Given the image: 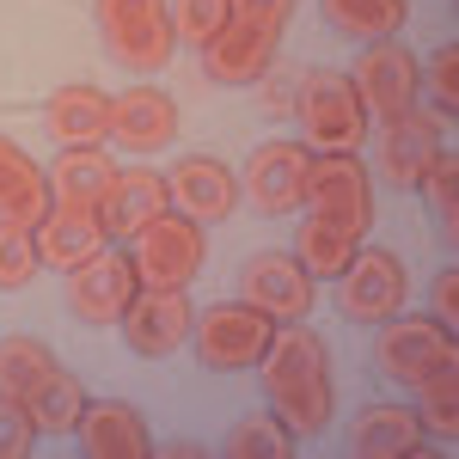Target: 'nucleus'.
<instances>
[{
  "mask_svg": "<svg viewBox=\"0 0 459 459\" xmlns=\"http://www.w3.org/2000/svg\"><path fill=\"white\" fill-rule=\"evenodd\" d=\"M257 380L270 411L282 417L294 435H325L337 417V386H331V350L307 318H288L276 325L270 350L257 361Z\"/></svg>",
  "mask_w": 459,
  "mask_h": 459,
  "instance_id": "1",
  "label": "nucleus"
},
{
  "mask_svg": "<svg viewBox=\"0 0 459 459\" xmlns=\"http://www.w3.org/2000/svg\"><path fill=\"white\" fill-rule=\"evenodd\" d=\"M288 13H294V0H227V25L203 49V74L214 86H251L276 62Z\"/></svg>",
  "mask_w": 459,
  "mask_h": 459,
  "instance_id": "2",
  "label": "nucleus"
},
{
  "mask_svg": "<svg viewBox=\"0 0 459 459\" xmlns=\"http://www.w3.org/2000/svg\"><path fill=\"white\" fill-rule=\"evenodd\" d=\"M294 117H300V142L313 153H355L368 142V110L355 99L350 74L313 68L294 86Z\"/></svg>",
  "mask_w": 459,
  "mask_h": 459,
  "instance_id": "3",
  "label": "nucleus"
},
{
  "mask_svg": "<svg viewBox=\"0 0 459 459\" xmlns=\"http://www.w3.org/2000/svg\"><path fill=\"white\" fill-rule=\"evenodd\" d=\"M270 337H276V318L257 313L251 300H214V307H203L190 318V350H196V361L209 374H246V368H257L264 350H270Z\"/></svg>",
  "mask_w": 459,
  "mask_h": 459,
  "instance_id": "4",
  "label": "nucleus"
},
{
  "mask_svg": "<svg viewBox=\"0 0 459 459\" xmlns=\"http://www.w3.org/2000/svg\"><path fill=\"white\" fill-rule=\"evenodd\" d=\"M99 37H105L110 62L129 74H160L172 62V0H99Z\"/></svg>",
  "mask_w": 459,
  "mask_h": 459,
  "instance_id": "5",
  "label": "nucleus"
},
{
  "mask_svg": "<svg viewBox=\"0 0 459 459\" xmlns=\"http://www.w3.org/2000/svg\"><path fill=\"white\" fill-rule=\"evenodd\" d=\"M129 264H135V282L142 288H190L209 264V239H203V221L166 209L160 221H147L142 233L129 239Z\"/></svg>",
  "mask_w": 459,
  "mask_h": 459,
  "instance_id": "6",
  "label": "nucleus"
},
{
  "mask_svg": "<svg viewBox=\"0 0 459 459\" xmlns=\"http://www.w3.org/2000/svg\"><path fill=\"white\" fill-rule=\"evenodd\" d=\"M300 209L350 233V239H368L374 227V178L361 166V153H313V172H307V203Z\"/></svg>",
  "mask_w": 459,
  "mask_h": 459,
  "instance_id": "7",
  "label": "nucleus"
},
{
  "mask_svg": "<svg viewBox=\"0 0 459 459\" xmlns=\"http://www.w3.org/2000/svg\"><path fill=\"white\" fill-rule=\"evenodd\" d=\"M350 86H355V99H361L368 117L398 123L404 110L423 105V62H417L398 37H380V43H368V49L355 56Z\"/></svg>",
  "mask_w": 459,
  "mask_h": 459,
  "instance_id": "8",
  "label": "nucleus"
},
{
  "mask_svg": "<svg viewBox=\"0 0 459 459\" xmlns=\"http://www.w3.org/2000/svg\"><path fill=\"white\" fill-rule=\"evenodd\" d=\"M374 361H380L386 380L417 386V380L441 374V368H459V337H454V325H441V318H398L392 313L380 325V337H374Z\"/></svg>",
  "mask_w": 459,
  "mask_h": 459,
  "instance_id": "9",
  "label": "nucleus"
},
{
  "mask_svg": "<svg viewBox=\"0 0 459 459\" xmlns=\"http://www.w3.org/2000/svg\"><path fill=\"white\" fill-rule=\"evenodd\" d=\"M411 300V276L386 246H355V257L337 276V313L350 325H386L392 313H404Z\"/></svg>",
  "mask_w": 459,
  "mask_h": 459,
  "instance_id": "10",
  "label": "nucleus"
},
{
  "mask_svg": "<svg viewBox=\"0 0 459 459\" xmlns=\"http://www.w3.org/2000/svg\"><path fill=\"white\" fill-rule=\"evenodd\" d=\"M142 294L135 282V264H129V251H99V257H86L80 270H68V313L80 325H123L129 313V300Z\"/></svg>",
  "mask_w": 459,
  "mask_h": 459,
  "instance_id": "11",
  "label": "nucleus"
},
{
  "mask_svg": "<svg viewBox=\"0 0 459 459\" xmlns=\"http://www.w3.org/2000/svg\"><path fill=\"white\" fill-rule=\"evenodd\" d=\"M307 172H313V147L307 142H264L246 160V196L257 214H294L307 203Z\"/></svg>",
  "mask_w": 459,
  "mask_h": 459,
  "instance_id": "12",
  "label": "nucleus"
},
{
  "mask_svg": "<svg viewBox=\"0 0 459 459\" xmlns=\"http://www.w3.org/2000/svg\"><path fill=\"white\" fill-rule=\"evenodd\" d=\"M239 300H251L257 313H270L276 325L288 318H307L318 300V282L300 270L294 251H257L246 270H239Z\"/></svg>",
  "mask_w": 459,
  "mask_h": 459,
  "instance_id": "13",
  "label": "nucleus"
},
{
  "mask_svg": "<svg viewBox=\"0 0 459 459\" xmlns=\"http://www.w3.org/2000/svg\"><path fill=\"white\" fill-rule=\"evenodd\" d=\"M190 318L196 313H190L184 288H142L129 300V313H123V337H129V350L142 361H160V355L190 343Z\"/></svg>",
  "mask_w": 459,
  "mask_h": 459,
  "instance_id": "14",
  "label": "nucleus"
},
{
  "mask_svg": "<svg viewBox=\"0 0 459 459\" xmlns=\"http://www.w3.org/2000/svg\"><path fill=\"white\" fill-rule=\"evenodd\" d=\"M166 190H172V209L203 221V227H214V221H227L239 209V178L227 172L221 160H209V153H184L166 172Z\"/></svg>",
  "mask_w": 459,
  "mask_h": 459,
  "instance_id": "15",
  "label": "nucleus"
},
{
  "mask_svg": "<svg viewBox=\"0 0 459 459\" xmlns=\"http://www.w3.org/2000/svg\"><path fill=\"white\" fill-rule=\"evenodd\" d=\"M80 454L86 459H147L153 454V435H147V417L135 404H123V398H86V411H80Z\"/></svg>",
  "mask_w": 459,
  "mask_h": 459,
  "instance_id": "16",
  "label": "nucleus"
},
{
  "mask_svg": "<svg viewBox=\"0 0 459 459\" xmlns=\"http://www.w3.org/2000/svg\"><path fill=\"white\" fill-rule=\"evenodd\" d=\"M178 135V99L160 86H129V92H110V142L153 153V147H172Z\"/></svg>",
  "mask_w": 459,
  "mask_h": 459,
  "instance_id": "17",
  "label": "nucleus"
},
{
  "mask_svg": "<svg viewBox=\"0 0 459 459\" xmlns=\"http://www.w3.org/2000/svg\"><path fill=\"white\" fill-rule=\"evenodd\" d=\"M166 209H172V190H166V178L153 172V166H129V172L110 178L105 203H99V221H105L110 239H135L147 221H160Z\"/></svg>",
  "mask_w": 459,
  "mask_h": 459,
  "instance_id": "18",
  "label": "nucleus"
},
{
  "mask_svg": "<svg viewBox=\"0 0 459 459\" xmlns=\"http://www.w3.org/2000/svg\"><path fill=\"white\" fill-rule=\"evenodd\" d=\"M423 447H429V429L411 404H368L350 423L355 459H417Z\"/></svg>",
  "mask_w": 459,
  "mask_h": 459,
  "instance_id": "19",
  "label": "nucleus"
},
{
  "mask_svg": "<svg viewBox=\"0 0 459 459\" xmlns=\"http://www.w3.org/2000/svg\"><path fill=\"white\" fill-rule=\"evenodd\" d=\"M435 147H441V117L435 110H404L398 123H380V172L398 184V190H417V178L423 166L435 160Z\"/></svg>",
  "mask_w": 459,
  "mask_h": 459,
  "instance_id": "20",
  "label": "nucleus"
},
{
  "mask_svg": "<svg viewBox=\"0 0 459 459\" xmlns=\"http://www.w3.org/2000/svg\"><path fill=\"white\" fill-rule=\"evenodd\" d=\"M43 123L62 147H99L110 135V92L74 80V86H56L49 105H43Z\"/></svg>",
  "mask_w": 459,
  "mask_h": 459,
  "instance_id": "21",
  "label": "nucleus"
},
{
  "mask_svg": "<svg viewBox=\"0 0 459 459\" xmlns=\"http://www.w3.org/2000/svg\"><path fill=\"white\" fill-rule=\"evenodd\" d=\"M105 246H110V233L92 209H49L37 221V251H43V264L62 270V276L80 270L86 257H99Z\"/></svg>",
  "mask_w": 459,
  "mask_h": 459,
  "instance_id": "22",
  "label": "nucleus"
},
{
  "mask_svg": "<svg viewBox=\"0 0 459 459\" xmlns=\"http://www.w3.org/2000/svg\"><path fill=\"white\" fill-rule=\"evenodd\" d=\"M49 209H56V196H49L43 166H37L13 135H0V221H25V227H37Z\"/></svg>",
  "mask_w": 459,
  "mask_h": 459,
  "instance_id": "23",
  "label": "nucleus"
},
{
  "mask_svg": "<svg viewBox=\"0 0 459 459\" xmlns=\"http://www.w3.org/2000/svg\"><path fill=\"white\" fill-rule=\"evenodd\" d=\"M110 178H117V166H110L105 147H68L56 160V172H49V196H56V209H92L99 214Z\"/></svg>",
  "mask_w": 459,
  "mask_h": 459,
  "instance_id": "24",
  "label": "nucleus"
},
{
  "mask_svg": "<svg viewBox=\"0 0 459 459\" xmlns=\"http://www.w3.org/2000/svg\"><path fill=\"white\" fill-rule=\"evenodd\" d=\"M325 25L331 31L355 37V43H380V37H398V25L411 19L404 0H318Z\"/></svg>",
  "mask_w": 459,
  "mask_h": 459,
  "instance_id": "25",
  "label": "nucleus"
},
{
  "mask_svg": "<svg viewBox=\"0 0 459 459\" xmlns=\"http://www.w3.org/2000/svg\"><path fill=\"white\" fill-rule=\"evenodd\" d=\"M25 411H31L37 435H74L80 411H86V386L74 380L68 368H56L49 380H37V392L25 398Z\"/></svg>",
  "mask_w": 459,
  "mask_h": 459,
  "instance_id": "26",
  "label": "nucleus"
},
{
  "mask_svg": "<svg viewBox=\"0 0 459 459\" xmlns=\"http://www.w3.org/2000/svg\"><path fill=\"white\" fill-rule=\"evenodd\" d=\"M62 361L49 343H37V337H0V398H31L37 380H49Z\"/></svg>",
  "mask_w": 459,
  "mask_h": 459,
  "instance_id": "27",
  "label": "nucleus"
},
{
  "mask_svg": "<svg viewBox=\"0 0 459 459\" xmlns=\"http://www.w3.org/2000/svg\"><path fill=\"white\" fill-rule=\"evenodd\" d=\"M355 246L361 239H350V233H337V227H325V221H300V233H294V257H300V270L313 276V282H337L343 276V264L355 257Z\"/></svg>",
  "mask_w": 459,
  "mask_h": 459,
  "instance_id": "28",
  "label": "nucleus"
},
{
  "mask_svg": "<svg viewBox=\"0 0 459 459\" xmlns=\"http://www.w3.org/2000/svg\"><path fill=\"white\" fill-rule=\"evenodd\" d=\"M294 447H300V441H294V429H288L276 411H270V417H246V423L227 435V454L233 459H294Z\"/></svg>",
  "mask_w": 459,
  "mask_h": 459,
  "instance_id": "29",
  "label": "nucleus"
},
{
  "mask_svg": "<svg viewBox=\"0 0 459 459\" xmlns=\"http://www.w3.org/2000/svg\"><path fill=\"white\" fill-rule=\"evenodd\" d=\"M417 417H423V429H435L441 441L459 435V368H441V374L417 380Z\"/></svg>",
  "mask_w": 459,
  "mask_h": 459,
  "instance_id": "30",
  "label": "nucleus"
},
{
  "mask_svg": "<svg viewBox=\"0 0 459 459\" xmlns=\"http://www.w3.org/2000/svg\"><path fill=\"white\" fill-rule=\"evenodd\" d=\"M37 270H43L37 227H25V221H0V288H31Z\"/></svg>",
  "mask_w": 459,
  "mask_h": 459,
  "instance_id": "31",
  "label": "nucleus"
},
{
  "mask_svg": "<svg viewBox=\"0 0 459 459\" xmlns=\"http://www.w3.org/2000/svg\"><path fill=\"white\" fill-rule=\"evenodd\" d=\"M417 190L429 196V209H435V221L454 233V221H459V160H454V147H435V160L423 166V178H417Z\"/></svg>",
  "mask_w": 459,
  "mask_h": 459,
  "instance_id": "32",
  "label": "nucleus"
},
{
  "mask_svg": "<svg viewBox=\"0 0 459 459\" xmlns=\"http://www.w3.org/2000/svg\"><path fill=\"white\" fill-rule=\"evenodd\" d=\"M423 92H429V110H435L441 123H454V117H459V43H441V49L429 56Z\"/></svg>",
  "mask_w": 459,
  "mask_h": 459,
  "instance_id": "33",
  "label": "nucleus"
},
{
  "mask_svg": "<svg viewBox=\"0 0 459 459\" xmlns=\"http://www.w3.org/2000/svg\"><path fill=\"white\" fill-rule=\"evenodd\" d=\"M227 25V0H172V37L184 49H209Z\"/></svg>",
  "mask_w": 459,
  "mask_h": 459,
  "instance_id": "34",
  "label": "nucleus"
},
{
  "mask_svg": "<svg viewBox=\"0 0 459 459\" xmlns=\"http://www.w3.org/2000/svg\"><path fill=\"white\" fill-rule=\"evenodd\" d=\"M37 447V423L19 398H0V459H25Z\"/></svg>",
  "mask_w": 459,
  "mask_h": 459,
  "instance_id": "35",
  "label": "nucleus"
},
{
  "mask_svg": "<svg viewBox=\"0 0 459 459\" xmlns=\"http://www.w3.org/2000/svg\"><path fill=\"white\" fill-rule=\"evenodd\" d=\"M251 86H257V105H264V117H294V86H300L294 74H282L276 62H270V68L257 74Z\"/></svg>",
  "mask_w": 459,
  "mask_h": 459,
  "instance_id": "36",
  "label": "nucleus"
},
{
  "mask_svg": "<svg viewBox=\"0 0 459 459\" xmlns=\"http://www.w3.org/2000/svg\"><path fill=\"white\" fill-rule=\"evenodd\" d=\"M429 294H435V318H441V325H454V318H459V270H454V264L435 276Z\"/></svg>",
  "mask_w": 459,
  "mask_h": 459,
  "instance_id": "37",
  "label": "nucleus"
}]
</instances>
